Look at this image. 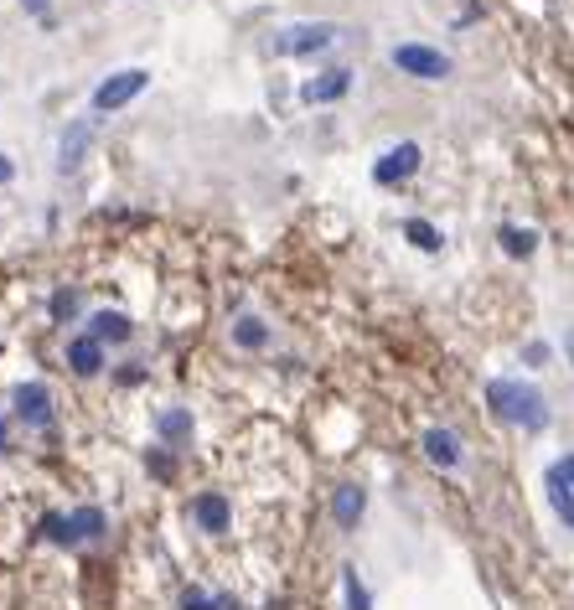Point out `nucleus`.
<instances>
[{"instance_id": "10", "label": "nucleus", "mask_w": 574, "mask_h": 610, "mask_svg": "<svg viewBox=\"0 0 574 610\" xmlns=\"http://www.w3.org/2000/svg\"><path fill=\"white\" fill-rule=\"evenodd\" d=\"M68 368H73L78 378H94V373L104 368V342H99V337H78V342H68Z\"/></svg>"}, {"instance_id": "5", "label": "nucleus", "mask_w": 574, "mask_h": 610, "mask_svg": "<svg viewBox=\"0 0 574 610\" xmlns=\"http://www.w3.org/2000/svg\"><path fill=\"white\" fill-rule=\"evenodd\" d=\"M419 161H425V150H419L414 140H404V145L388 150V156H378L373 181H378V187H399V181H409V176L419 171Z\"/></svg>"}, {"instance_id": "13", "label": "nucleus", "mask_w": 574, "mask_h": 610, "mask_svg": "<svg viewBox=\"0 0 574 610\" xmlns=\"http://www.w3.org/2000/svg\"><path fill=\"white\" fill-rule=\"evenodd\" d=\"M130 331H135L130 316H119V311H99V316H94V337H99V342H125Z\"/></svg>"}, {"instance_id": "14", "label": "nucleus", "mask_w": 574, "mask_h": 610, "mask_svg": "<svg viewBox=\"0 0 574 610\" xmlns=\"http://www.w3.org/2000/svg\"><path fill=\"white\" fill-rule=\"evenodd\" d=\"M42 538H52V543H63V548L83 543V533L73 528V517H63V512H47V517H42Z\"/></svg>"}, {"instance_id": "25", "label": "nucleus", "mask_w": 574, "mask_h": 610, "mask_svg": "<svg viewBox=\"0 0 574 610\" xmlns=\"http://www.w3.org/2000/svg\"><path fill=\"white\" fill-rule=\"evenodd\" d=\"M543 362H549V347L533 342V347H528V368H543Z\"/></svg>"}, {"instance_id": "9", "label": "nucleus", "mask_w": 574, "mask_h": 610, "mask_svg": "<svg viewBox=\"0 0 574 610\" xmlns=\"http://www.w3.org/2000/svg\"><path fill=\"white\" fill-rule=\"evenodd\" d=\"M347 88H352V73L331 68V73H321V78H311L306 88H300V99H306V104H331V99H342Z\"/></svg>"}, {"instance_id": "8", "label": "nucleus", "mask_w": 574, "mask_h": 610, "mask_svg": "<svg viewBox=\"0 0 574 610\" xmlns=\"http://www.w3.org/2000/svg\"><path fill=\"white\" fill-rule=\"evenodd\" d=\"M192 517H197V528H202V533H228V523H233V512H228V497H223V492H202V497L192 502Z\"/></svg>"}, {"instance_id": "17", "label": "nucleus", "mask_w": 574, "mask_h": 610, "mask_svg": "<svg viewBox=\"0 0 574 610\" xmlns=\"http://www.w3.org/2000/svg\"><path fill=\"white\" fill-rule=\"evenodd\" d=\"M404 238L414 243V249H425V254H435V249H440V228H435V223H425V218H409V223H404Z\"/></svg>"}, {"instance_id": "3", "label": "nucleus", "mask_w": 574, "mask_h": 610, "mask_svg": "<svg viewBox=\"0 0 574 610\" xmlns=\"http://www.w3.org/2000/svg\"><path fill=\"white\" fill-rule=\"evenodd\" d=\"M150 83V73H140V68H125V73H114V78H104L99 88H94V109L99 114H114V109H125L140 88Z\"/></svg>"}, {"instance_id": "20", "label": "nucleus", "mask_w": 574, "mask_h": 610, "mask_svg": "<svg viewBox=\"0 0 574 610\" xmlns=\"http://www.w3.org/2000/svg\"><path fill=\"white\" fill-rule=\"evenodd\" d=\"M73 528H78L83 538H99V533H104V512H99V507H78V512H73Z\"/></svg>"}, {"instance_id": "27", "label": "nucleus", "mask_w": 574, "mask_h": 610, "mask_svg": "<svg viewBox=\"0 0 574 610\" xmlns=\"http://www.w3.org/2000/svg\"><path fill=\"white\" fill-rule=\"evenodd\" d=\"M0 445H6V424H0Z\"/></svg>"}, {"instance_id": "11", "label": "nucleus", "mask_w": 574, "mask_h": 610, "mask_svg": "<svg viewBox=\"0 0 574 610\" xmlns=\"http://www.w3.org/2000/svg\"><path fill=\"white\" fill-rule=\"evenodd\" d=\"M362 507H368V492L362 486H337V497H331V517H337V528H357V517H362Z\"/></svg>"}, {"instance_id": "6", "label": "nucleus", "mask_w": 574, "mask_h": 610, "mask_svg": "<svg viewBox=\"0 0 574 610\" xmlns=\"http://www.w3.org/2000/svg\"><path fill=\"white\" fill-rule=\"evenodd\" d=\"M543 486H549V507L574 528V455H559L549 476H543Z\"/></svg>"}, {"instance_id": "26", "label": "nucleus", "mask_w": 574, "mask_h": 610, "mask_svg": "<svg viewBox=\"0 0 574 610\" xmlns=\"http://www.w3.org/2000/svg\"><path fill=\"white\" fill-rule=\"evenodd\" d=\"M11 176H16V166H11L6 156H0V181H11Z\"/></svg>"}, {"instance_id": "24", "label": "nucleus", "mask_w": 574, "mask_h": 610, "mask_svg": "<svg viewBox=\"0 0 574 610\" xmlns=\"http://www.w3.org/2000/svg\"><path fill=\"white\" fill-rule=\"evenodd\" d=\"M150 471H156L161 481H171V476H176V466H171V455H150Z\"/></svg>"}, {"instance_id": "4", "label": "nucleus", "mask_w": 574, "mask_h": 610, "mask_svg": "<svg viewBox=\"0 0 574 610\" xmlns=\"http://www.w3.org/2000/svg\"><path fill=\"white\" fill-rule=\"evenodd\" d=\"M337 42V26H326V21H316V26H290V32H280L275 47L280 57H306V52H321V47H331Z\"/></svg>"}, {"instance_id": "2", "label": "nucleus", "mask_w": 574, "mask_h": 610, "mask_svg": "<svg viewBox=\"0 0 574 610\" xmlns=\"http://www.w3.org/2000/svg\"><path fill=\"white\" fill-rule=\"evenodd\" d=\"M394 68H399V73H409V78L440 83V78H450V57H445V52H435V47L404 42V47H394Z\"/></svg>"}, {"instance_id": "18", "label": "nucleus", "mask_w": 574, "mask_h": 610, "mask_svg": "<svg viewBox=\"0 0 574 610\" xmlns=\"http://www.w3.org/2000/svg\"><path fill=\"white\" fill-rule=\"evenodd\" d=\"M88 135H94L88 125H73V130L63 135V171H73V166L83 161V145H88Z\"/></svg>"}, {"instance_id": "16", "label": "nucleus", "mask_w": 574, "mask_h": 610, "mask_svg": "<svg viewBox=\"0 0 574 610\" xmlns=\"http://www.w3.org/2000/svg\"><path fill=\"white\" fill-rule=\"evenodd\" d=\"M233 342H238V347H249V352H259V347L269 342V326L254 321V316H244V321H233Z\"/></svg>"}, {"instance_id": "12", "label": "nucleus", "mask_w": 574, "mask_h": 610, "mask_svg": "<svg viewBox=\"0 0 574 610\" xmlns=\"http://www.w3.org/2000/svg\"><path fill=\"white\" fill-rule=\"evenodd\" d=\"M425 455L440 471H450V466H461V440L450 430H425Z\"/></svg>"}, {"instance_id": "1", "label": "nucleus", "mask_w": 574, "mask_h": 610, "mask_svg": "<svg viewBox=\"0 0 574 610\" xmlns=\"http://www.w3.org/2000/svg\"><path fill=\"white\" fill-rule=\"evenodd\" d=\"M487 404H492L497 419L523 424V430H543V424H549V404H543V393L528 388V383H518V378L487 383Z\"/></svg>"}, {"instance_id": "21", "label": "nucleus", "mask_w": 574, "mask_h": 610, "mask_svg": "<svg viewBox=\"0 0 574 610\" xmlns=\"http://www.w3.org/2000/svg\"><path fill=\"white\" fill-rule=\"evenodd\" d=\"M161 435H166V440H187V435H192V414H181V409L161 414Z\"/></svg>"}, {"instance_id": "23", "label": "nucleus", "mask_w": 574, "mask_h": 610, "mask_svg": "<svg viewBox=\"0 0 574 610\" xmlns=\"http://www.w3.org/2000/svg\"><path fill=\"white\" fill-rule=\"evenodd\" d=\"M181 610H218V605L207 600L202 590H187V595H181Z\"/></svg>"}, {"instance_id": "15", "label": "nucleus", "mask_w": 574, "mask_h": 610, "mask_svg": "<svg viewBox=\"0 0 574 610\" xmlns=\"http://www.w3.org/2000/svg\"><path fill=\"white\" fill-rule=\"evenodd\" d=\"M497 238H502V249H507L512 259H528V254L538 249V233H528V228H512V223H507Z\"/></svg>"}, {"instance_id": "22", "label": "nucleus", "mask_w": 574, "mask_h": 610, "mask_svg": "<svg viewBox=\"0 0 574 610\" xmlns=\"http://www.w3.org/2000/svg\"><path fill=\"white\" fill-rule=\"evenodd\" d=\"M52 316H57V321L78 316V295H73V290H57V295H52Z\"/></svg>"}, {"instance_id": "7", "label": "nucleus", "mask_w": 574, "mask_h": 610, "mask_svg": "<svg viewBox=\"0 0 574 610\" xmlns=\"http://www.w3.org/2000/svg\"><path fill=\"white\" fill-rule=\"evenodd\" d=\"M16 419L32 424V430H47L52 424V393L42 383H21L16 388Z\"/></svg>"}, {"instance_id": "19", "label": "nucleus", "mask_w": 574, "mask_h": 610, "mask_svg": "<svg viewBox=\"0 0 574 610\" xmlns=\"http://www.w3.org/2000/svg\"><path fill=\"white\" fill-rule=\"evenodd\" d=\"M342 590H347V610H373V600H368V590H362L357 569H342Z\"/></svg>"}]
</instances>
